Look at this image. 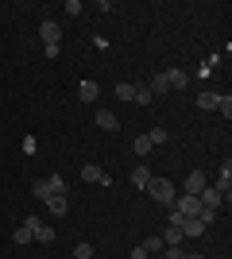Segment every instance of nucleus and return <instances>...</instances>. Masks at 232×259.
Segmentation results:
<instances>
[{
    "label": "nucleus",
    "mask_w": 232,
    "mask_h": 259,
    "mask_svg": "<svg viewBox=\"0 0 232 259\" xmlns=\"http://www.w3.org/2000/svg\"><path fill=\"white\" fill-rule=\"evenodd\" d=\"M144 190H147V194H151V197H155V201H163V205H166V209L174 205V197H178V190H174V182H166V178H151V182H147V186H144Z\"/></svg>",
    "instance_id": "nucleus-1"
},
{
    "label": "nucleus",
    "mask_w": 232,
    "mask_h": 259,
    "mask_svg": "<svg viewBox=\"0 0 232 259\" xmlns=\"http://www.w3.org/2000/svg\"><path fill=\"white\" fill-rule=\"evenodd\" d=\"M23 225L31 228V240H39V244H51V240H55V228H51V225H43L39 217H27Z\"/></svg>",
    "instance_id": "nucleus-2"
},
{
    "label": "nucleus",
    "mask_w": 232,
    "mask_h": 259,
    "mask_svg": "<svg viewBox=\"0 0 232 259\" xmlns=\"http://www.w3.org/2000/svg\"><path fill=\"white\" fill-rule=\"evenodd\" d=\"M170 209H178L182 217H201V201H198V197H190V194L174 197V205H170Z\"/></svg>",
    "instance_id": "nucleus-3"
},
{
    "label": "nucleus",
    "mask_w": 232,
    "mask_h": 259,
    "mask_svg": "<svg viewBox=\"0 0 232 259\" xmlns=\"http://www.w3.org/2000/svg\"><path fill=\"white\" fill-rule=\"evenodd\" d=\"M198 201H201V209H213V213H217V209H221V201H224V194L217 190V186H205V190L198 194Z\"/></svg>",
    "instance_id": "nucleus-4"
},
{
    "label": "nucleus",
    "mask_w": 232,
    "mask_h": 259,
    "mask_svg": "<svg viewBox=\"0 0 232 259\" xmlns=\"http://www.w3.org/2000/svg\"><path fill=\"white\" fill-rule=\"evenodd\" d=\"M39 39H43L47 47H58V39H62V27H58L55 20H43V23H39Z\"/></svg>",
    "instance_id": "nucleus-5"
},
{
    "label": "nucleus",
    "mask_w": 232,
    "mask_h": 259,
    "mask_svg": "<svg viewBox=\"0 0 232 259\" xmlns=\"http://www.w3.org/2000/svg\"><path fill=\"white\" fill-rule=\"evenodd\" d=\"M205 186H209V178H205V174H201V170H190V178H186V194H190V197H198Z\"/></svg>",
    "instance_id": "nucleus-6"
},
{
    "label": "nucleus",
    "mask_w": 232,
    "mask_h": 259,
    "mask_svg": "<svg viewBox=\"0 0 232 259\" xmlns=\"http://www.w3.org/2000/svg\"><path fill=\"white\" fill-rule=\"evenodd\" d=\"M97 128L116 132V128H120V116H116V112H109V108H97Z\"/></svg>",
    "instance_id": "nucleus-7"
},
{
    "label": "nucleus",
    "mask_w": 232,
    "mask_h": 259,
    "mask_svg": "<svg viewBox=\"0 0 232 259\" xmlns=\"http://www.w3.org/2000/svg\"><path fill=\"white\" fill-rule=\"evenodd\" d=\"M81 182H101V186H109V174L89 162V166H81Z\"/></svg>",
    "instance_id": "nucleus-8"
},
{
    "label": "nucleus",
    "mask_w": 232,
    "mask_h": 259,
    "mask_svg": "<svg viewBox=\"0 0 232 259\" xmlns=\"http://www.w3.org/2000/svg\"><path fill=\"white\" fill-rule=\"evenodd\" d=\"M178 228H182V236H201V232H209L198 217H182V225H178Z\"/></svg>",
    "instance_id": "nucleus-9"
},
{
    "label": "nucleus",
    "mask_w": 232,
    "mask_h": 259,
    "mask_svg": "<svg viewBox=\"0 0 232 259\" xmlns=\"http://www.w3.org/2000/svg\"><path fill=\"white\" fill-rule=\"evenodd\" d=\"M77 97L85 101V105H93V101L101 97V85L97 81H81V85H77Z\"/></svg>",
    "instance_id": "nucleus-10"
},
{
    "label": "nucleus",
    "mask_w": 232,
    "mask_h": 259,
    "mask_svg": "<svg viewBox=\"0 0 232 259\" xmlns=\"http://www.w3.org/2000/svg\"><path fill=\"white\" fill-rule=\"evenodd\" d=\"M186 81H190L186 70H178V66H174V70H166V85H170V89H186Z\"/></svg>",
    "instance_id": "nucleus-11"
},
{
    "label": "nucleus",
    "mask_w": 232,
    "mask_h": 259,
    "mask_svg": "<svg viewBox=\"0 0 232 259\" xmlns=\"http://www.w3.org/2000/svg\"><path fill=\"white\" fill-rule=\"evenodd\" d=\"M47 209H51L55 217H66L70 213V201H66V197H58V194H51V197H47Z\"/></svg>",
    "instance_id": "nucleus-12"
},
{
    "label": "nucleus",
    "mask_w": 232,
    "mask_h": 259,
    "mask_svg": "<svg viewBox=\"0 0 232 259\" xmlns=\"http://www.w3.org/2000/svg\"><path fill=\"white\" fill-rule=\"evenodd\" d=\"M217 190L228 197V190H232V162H224V166H221V174H217Z\"/></svg>",
    "instance_id": "nucleus-13"
},
{
    "label": "nucleus",
    "mask_w": 232,
    "mask_h": 259,
    "mask_svg": "<svg viewBox=\"0 0 232 259\" xmlns=\"http://www.w3.org/2000/svg\"><path fill=\"white\" fill-rule=\"evenodd\" d=\"M182 228H174V225H166V232H163V248H178V244H182Z\"/></svg>",
    "instance_id": "nucleus-14"
},
{
    "label": "nucleus",
    "mask_w": 232,
    "mask_h": 259,
    "mask_svg": "<svg viewBox=\"0 0 232 259\" xmlns=\"http://www.w3.org/2000/svg\"><path fill=\"white\" fill-rule=\"evenodd\" d=\"M147 89H151V97H163V93H170V85H166V74H155Z\"/></svg>",
    "instance_id": "nucleus-15"
},
{
    "label": "nucleus",
    "mask_w": 232,
    "mask_h": 259,
    "mask_svg": "<svg viewBox=\"0 0 232 259\" xmlns=\"http://www.w3.org/2000/svg\"><path fill=\"white\" fill-rule=\"evenodd\" d=\"M194 105H198V108H205V112H213V108H221V97H217V93H201V97L194 101Z\"/></svg>",
    "instance_id": "nucleus-16"
},
{
    "label": "nucleus",
    "mask_w": 232,
    "mask_h": 259,
    "mask_svg": "<svg viewBox=\"0 0 232 259\" xmlns=\"http://www.w3.org/2000/svg\"><path fill=\"white\" fill-rule=\"evenodd\" d=\"M151 178H155V174L147 170V166H132V186H140V190H144V186L151 182Z\"/></svg>",
    "instance_id": "nucleus-17"
},
{
    "label": "nucleus",
    "mask_w": 232,
    "mask_h": 259,
    "mask_svg": "<svg viewBox=\"0 0 232 259\" xmlns=\"http://www.w3.org/2000/svg\"><path fill=\"white\" fill-rule=\"evenodd\" d=\"M132 155H140V159L151 155V140H147V136H135V140H132Z\"/></svg>",
    "instance_id": "nucleus-18"
},
{
    "label": "nucleus",
    "mask_w": 232,
    "mask_h": 259,
    "mask_svg": "<svg viewBox=\"0 0 232 259\" xmlns=\"http://www.w3.org/2000/svg\"><path fill=\"white\" fill-rule=\"evenodd\" d=\"M12 244H20V248H23V244H31V228H27V225H20L16 232H12Z\"/></svg>",
    "instance_id": "nucleus-19"
},
{
    "label": "nucleus",
    "mask_w": 232,
    "mask_h": 259,
    "mask_svg": "<svg viewBox=\"0 0 232 259\" xmlns=\"http://www.w3.org/2000/svg\"><path fill=\"white\" fill-rule=\"evenodd\" d=\"M144 251H147V255H159V251H163V236H147L144 240Z\"/></svg>",
    "instance_id": "nucleus-20"
},
{
    "label": "nucleus",
    "mask_w": 232,
    "mask_h": 259,
    "mask_svg": "<svg viewBox=\"0 0 232 259\" xmlns=\"http://www.w3.org/2000/svg\"><path fill=\"white\" fill-rule=\"evenodd\" d=\"M132 101H140V105H155V97H151V89H147V85H135Z\"/></svg>",
    "instance_id": "nucleus-21"
},
{
    "label": "nucleus",
    "mask_w": 232,
    "mask_h": 259,
    "mask_svg": "<svg viewBox=\"0 0 232 259\" xmlns=\"http://www.w3.org/2000/svg\"><path fill=\"white\" fill-rule=\"evenodd\" d=\"M47 186H51V194H58V197H66V182H62V178H58V174H51V178H47Z\"/></svg>",
    "instance_id": "nucleus-22"
},
{
    "label": "nucleus",
    "mask_w": 232,
    "mask_h": 259,
    "mask_svg": "<svg viewBox=\"0 0 232 259\" xmlns=\"http://www.w3.org/2000/svg\"><path fill=\"white\" fill-rule=\"evenodd\" d=\"M132 93H135V85H128V81L116 85V97H120V101H132Z\"/></svg>",
    "instance_id": "nucleus-23"
},
{
    "label": "nucleus",
    "mask_w": 232,
    "mask_h": 259,
    "mask_svg": "<svg viewBox=\"0 0 232 259\" xmlns=\"http://www.w3.org/2000/svg\"><path fill=\"white\" fill-rule=\"evenodd\" d=\"M147 140H151V147H159V143H166V132L163 128H151V132H147Z\"/></svg>",
    "instance_id": "nucleus-24"
},
{
    "label": "nucleus",
    "mask_w": 232,
    "mask_h": 259,
    "mask_svg": "<svg viewBox=\"0 0 232 259\" xmlns=\"http://www.w3.org/2000/svg\"><path fill=\"white\" fill-rule=\"evenodd\" d=\"M166 251V259H190V251L182 248V244H178V248H163Z\"/></svg>",
    "instance_id": "nucleus-25"
},
{
    "label": "nucleus",
    "mask_w": 232,
    "mask_h": 259,
    "mask_svg": "<svg viewBox=\"0 0 232 259\" xmlns=\"http://www.w3.org/2000/svg\"><path fill=\"white\" fill-rule=\"evenodd\" d=\"M35 197H39V201H47V197H51V186H47V178H43V182H35Z\"/></svg>",
    "instance_id": "nucleus-26"
},
{
    "label": "nucleus",
    "mask_w": 232,
    "mask_h": 259,
    "mask_svg": "<svg viewBox=\"0 0 232 259\" xmlns=\"http://www.w3.org/2000/svg\"><path fill=\"white\" fill-rule=\"evenodd\" d=\"M74 259H93V248H89V244H77V248H74Z\"/></svg>",
    "instance_id": "nucleus-27"
},
{
    "label": "nucleus",
    "mask_w": 232,
    "mask_h": 259,
    "mask_svg": "<svg viewBox=\"0 0 232 259\" xmlns=\"http://www.w3.org/2000/svg\"><path fill=\"white\" fill-rule=\"evenodd\" d=\"M66 12H70V16H81L85 8H81V0H66Z\"/></svg>",
    "instance_id": "nucleus-28"
},
{
    "label": "nucleus",
    "mask_w": 232,
    "mask_h": 259,
    "mask_svg": "<svg viewBox=\"0 0 232 259\" xmlns=\"http://www.w3.org/2000/svg\"><path fill=\"white\" fill-rule=\"evenodd\" d=\"M221 112H224V120L232 116V97H221Z\"/></svg>",
    "instance_id": "nucleus-29"
},
{
    "label": "nucleus",
    "mask_w": 232,
    "mask_h": 259,
    "mask_svg": "<svg viewBox=\"0 0 232 259\" xmlns=\"http://www.w3.org/2000/svg\"><path fill=\"white\" fill-rule=\"evenodd\" d=\"M132 259H147V251H144V244H140V248H132Z\"/></svg>",
    "instance_id": "nucleus-30"
},
{
    "label": "nucleus",
    "mask_w": 232,
    "mask_h": 259,
    "mask_svg": "<svg viewBox=\"0 0 232 259\" xmlns=\"http://www.w3.org/2000/svg\"><path fill=\"white\" fill-rule=\"evenodd\" d=\"M190 259H205V255H198V251H194V255H190Z\"/></svg>",
    "instance_id": "nucleus-31"
}]
</instances>
